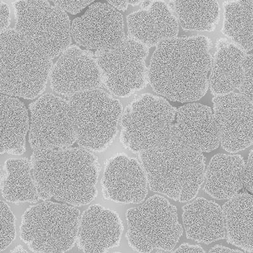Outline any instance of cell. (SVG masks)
<instances>
[{
  "mask_svg": "<svg viewBox=\"0 0 253 253\" xmlns=\"http://www.w3.org/2000/svg\"><path fill=\"white\" fill-rule=\"evenodd\" d=\"M101 184L106 200L122 204H139L148 194V180L141 162L125 153L106 162Z\"/></svg>",
  "mask_w": 253,
  "mask_h": 253,
  "instance_id": "obj_15",
  "label": "cell"
},
{
  "mask_svg": "<svg viewBox=\"0 0 253 253\" xmlns=\"http://www.w3.org/2000/svg\"><path fill=\"white\" fill-rule=\"evenodd\" d=\"M176 111L162 97L150 94L137 97L122 115L121 143L138 154L159 145L173 134Z\"/></svg>",
  "mask_w": 253,
  "mask_h": 253,
  "instance_id": "obj_8",
  "label": "cell"
},
{
  "mask_svg": "<svg viewBox=\"0 0 253 253\" xmlns=\"http://www.w3.org/2000/svg\"><path fill=\"white\" fill-rule=\"evenodd\" d=\"M108 3L114 6L117 10L125 11L128 6H136L141 3L142 0H105Z\"/></svg>",
  "mask_w": 253,
  "mask_h": 253,
  "instance_id": "obj_32",
  "label": "cell"
},
{
  "mask_svg": "<svg viewBox=\"0 0 253 253\" xmlns=\"http://www.w3.org/2000/svg\"><path fill=\"white\" fill-rule=\"evenodd\" d=\"M128 245L135 252H170L183 233L177 210L166 198L154 195L126 213Z\"/></svg>",
  "mask_w": 253,
  "mask_h": 253,
  "instance_id": "obj_7",
  "label": "cell"
},
{
  "mask_svg": "<svg viewBox=\"0 0 253 253\" xmlns=\"http://www.w3.org/2000/svg\"><path fill=\"white\" fill-rule=\"evenodd\" d=\"M253 0H229L223 3L222 33L246 52L253 47Z\"/></svg>",
  "mask_w": 253,
  "mask_h": 253,
  "instance_id": "obj_26",
  "label": "cell"
},
{
  "mask_svg": "<svg viewBox=\"0 0 253 253\" xmlns=\"http://www.w3.org/2000/svg\"><path fill=\"white\" fill-rule=\"evenodd\" d=\"M253 150L250 151L247 161L245 162V166L242 173V183L243 186L251 194L253 193Z\"/></svg>",
  "mask_w": 253,
  "mask_h": 253,
  "instance_id": "obj_30",
  "label": "cell"
},
{
  "mask_svg": "<svg viewBox=\"0 0 253 253\" xmlns=\"http://www.w3.org/2000/svg\"><path fill=\"white\" fill-rule=\"evenodd\" d=\"M15 237V215L10 207L0 200V252L6 249Z\"/></svg>",
  "mask_w": 253,
  "mask_h": 253,
  "instance_id": "obj_27",
  "label": "cell"
},
{
  "mask_svg": "<svg viewBox=\"0 0 253 253\" xmlns=\"http://www.w3.org/2000/svg\"><path fill=\"white\" fill-rule=\"evenodd\" d=\"M169 6L184 30L213 31L220 20L217 0H170Z\"/></svg>",
  "mask_w": 253,
  "mask_h": 253,
  "instance_id": "obj_25",
  "label": "cell"
},
{
  "mask_svg": "<svg viewBox=\"0 0 253 253\" xmlns=\"http://www.w3.org/2000/svg\"><path fill=\"white\" fill-rule=\"evenodd\" d=\"M253 55H246L243 62V73L238 87L240 94L253 102Z\"/></svg>",
  "mask_w": 253,
  "mask_h": 253,
  "instance_id": "obj_28",
  "label": "cell"
},
{
  "mask_svg": "<svg viewBox=\"0 0 253 253\" xmlns=\"http://www.w3.org/2000/svg\"><path fill=\"white\" fill-rule=\"evenodd\" d=\"M253 198L252 194L237 193L223 205L228 243L246 253L253 252Z\"/></svg>",
  "mask_w": 253,
  "mask_h": 253,
  "instance_id": "obj_23",
  "label": "cell"
},
{
  "mask_svg": "<svg viewBox=\"0 0 253 253\" xmlns=\"http://www.w3.org/2000/svg\"><path fill=\"white\" fill-rule=\"evenodd\" d=\"M29 141L32 149L67 148L76 142L69 101L55 94L42 95L29 105Z\"/></svg>",
  "mask_w": 253,
  "mask_h": 253,
  "instance_id": "obj_11",
  "label": "cell"
},
{
  "mask_svg": "<svg viewBox=\"0 0 253 253\" xmlns=\"http://www.w3.org/2000/svg\"><path fill=\"white\" fill-rule=\"evenodd\" d=\"M126 23L128 36L149 48L178 35L177 20L164 0H153L147 7L130 13Z\"/></svg>",
  "mask_w": 253,
  "mask_h": 253,
  "instance_id": "obj_18",
  "label": "cell"
},
{
  "mask_svg": "<svg viewBox=\"0 0 253 253\" xmlns=\"http://www.w3.org/2000/svg\"><path fill=\"white\" fill-rule=\"evenodd\" d=\"M210 253H243L239 250H234L232 248L225 247L221 245H215L209 251Z\"/></svg>",
  "mask_w": 253,
  "mask_h": 253,
  "instance_id": "obj_34",
  "label": "cell"
},
{
  "mask_svg": "<svg viewBox=\"0 0 253 253\" xmlns=\"http://www.w3.org/2000/svg\"><path fill=\"white\" fill-rule=\"evenodd\" d=\"M29 126L24 104L16 97L0 94V155L24 154Z\"/></svg>",
  "mask_w": 253,
  "mask_h": 253,
  "instance_id": "obj_21",
  "label": "cell"
},
{
  "mask_svg": "<svg viewBox=\"0 0 253 253\" xmlns=\"http://www.w3.org/2000/svg\"><path fill=\"white\" fill-rule=\"evenodd\" d=\"M173 253H205L202 246L199 245H191L184 243L180 245L177 250L172 251Z\"/></svg>",
  "mask_w": 253,
  "mask_h": 253,
  "instance_id": "obj_33",
  "label": "cell"
},
{
  "mask_svg": "<svg viewBox=\"0 0 253 253\" xmlns=\"http://www.w3.org/2000/svg\"><path fill=\"white\" fill-rule=\"evenodd\" d=\"M12 253H24L27 252V251L24 249L21 245L16 246V247L12 251Z\"/></svg>",
  "mask_w": 253,
  "mask_h": 253,
  "instance_id": "obj_35",
  "label": "cell"
},
{
  "mask_svg": "<svg viewBox=\"0 0 253 253\" xmlns=\"http://www.w3.org/2000/svg\"><path fill=\"white\" fill-rule=\"evenodd\" d=\"M123 231L117 212L92 205L80 216L76 244L84 253L107 252L119 245Z\"/></svg>",
  "mask_w": 253,
  "mask_h": 253,
  "instance_id": "obj_16",
  "label": "cell"
},
{
  "mask_svg": "<svg viewBox=\"0 0 253 253\" xmlns=\"http://www.w3.org/2000/svg\"><path fill=\"white\" fill-rule=\"evenodd\" d=\"M183 224L187 238L209 244L226 237L224 216L217 203L198 198L183 207Z\"/></svg>",
  "mask_w": 253,
  "mask_h": 253,
  "instance_id": "obj_19",
  "label": "cell"
},
{
  "mask_svg": "<svg viewBox=\"0 0 253 253\" xmlns=\"http://www.w3.org/2000/svg\"><path fill=\"white\" fill-rule=\"evenodd\" d=\"M49 79L56 94L67 97L99 89L103 84L94 54L76 45L68 47L60 54L51 67Z\"/></svg>",
  "mask_w": 253,
  "mask_h": 253,
  "instance_id": "obj_12",
  "label": "cell"
},
{
  "mask_svg": "<svg viewBox=\"0 0 253 253\" xmlns=\"http://www.w3.org/2000/svg\"><path fill=\"white\" fill-rule=\"evenodd\" d=\"M80 216L76 207L44 201L25 211L20 239L33 252H68L76 243Z\"/></svg>",
  "mask_w": 253,
  "mask_h": 253,
  "instance_id": "obj_6",
  "label": "cell"
},
{
  "mask_svg": "<svg viewBox=\"0 0 253 253\" xmlns=\"http://www.w3.org/2000/svg\"><path fill=\"white\" fill-rule=\"evenodd\" d=\"M52 59L15 29L0 33V94L37 98L46 89Z\"/></svg>",
  "mask_w": 253,
  "mask_h": 253,
  "instance_id": "obj_4",
  "label": "cell"
},
{
  "mask_svg": "<svg viewBox=\"0 0 253 253\" xmlns=\"http://www.w3.org/2000/svg\"><path fill=\"white\" fill-rule=\"evenodd\" d=\"M68 101L78 145L92 153L107 150L118 132L120 101L99 88L72 95Z\"/></svg>",
  "mask_w": 253,
  "mask_h": 253,
  "instance_id": "obj_5",
  "label": "cell"
},
{
  "mask_svg": "<svg viewBox=\"0 0 253 253\" xmlns=\"http://www.w3.org/2000/svg\"><path fill=\"white\" fill-rule=\"evenodd\" d=\"M71 33L76 43L85 48L110 49L126 37L123 16L110 4L95 3L73 20Z\"/></svg>",
  "mask_w": 253,
  "mask_h": 253,
  "instance_id": "obj_14",
  "label": "cell"
},
{
  "mask_svg": "<svg viewBox=\"0 0 253 253\" xmlns=\"http://www.w3.org/2000/svg\"><path fill=\"white\" fill-rule=\"evenodd\" d=\"M151 191L175 202H189L204 182L206 158L173 134L154 148L139 153Z\"/></svg>",
  "mask_w": 253,
  "mask_h": 253,
  "instance_id": "obj_3",
  "label": "cell"
},
{
  "mask_svg": "<svg viewBox=\"0 0 253 253\" xmlns=\"http://www.w3.org/2000/svg\"><path fill=\"white\" fill-rule=\"evenodd\" d=\"M246 55V52L234 42L222 38L217 41L209 79L212 94H229L238 89Z\"/></svg>",
  "mask_w": 253,
  "mask_h": 253,
  "instance_id": "obj_20",
  "label": "cell"
},
{
  "mask_svg": "<svg viewBox=\"0 0 253 253\" xmlns=\"http://www.w3.org/2000/svg\"><path fill=\"white\" fill-rule=\"evenodd\" d=\"M0 172H1V168H0Z\"/></svg>",
  "mask_w": 253,
  "mask_h": 253,
  "instance_id": "obj_36",
  "label": "cell"
},
{
  "mask_svg": "<svg viewBox=\"0 0 253 253\" xmlns=\"http://www.w3.org/2000/svg\"><path fill=\"white\" fill-rule=\"evenodd\" d=\"M211 40L204 36L175 38L157 46L148 67L149 83L174 102L200 100L209 89Z\"/></svg>",
  "mask_w": 253,
  "mask_h": 253,
  "instance_id": "obj_1",
  "label": "cell"
},
{
  "mask_svg": "<svg viewBox=\"0 0 253 253\" xmlns=\"http://www.w3.org/2000/svg\"><path fill=\"white\" fill-rule=\"evenodd\" d=\"M0 189L9 203H36L42 200L28 158H10L4 162L0 172Z\"/></svg>",
  "mask_w": 253,
  "mask_h": 253,
  "instance_id": "obj_24",
  "label": "cell"
},
{
  "mask_svg": "<svg viewBox=\"0 0 253 253\" xmlns=\"http://www.w3.org/2000/svg\"><path fill=\"white\" fill-rule=\"evenodd\" d=\"M10 20V8L3 0H0V33L7 29Z\"/></svg>",
  "mask_w": 253,
  "mask_h": 253,
  "instance_id": "obj_31",
  "label": "cell"
},
{
  "mask_svg": "<svg viewBox=\"0 0 253 253\" xmlns=\"http://www.w3.org/2000/svg\"><path fill=\"white\" fill-rule=\"evenodd\" d=\"M13 7L15 30L51 59L71 46V20L62 9L47 0H17Z\"/></svg>",
  "mask_w": 253,
  "mask_h": 253,
  "instance_id": "obj_9",
  "label": "cell"
},
{
  "mask_svg": "<svg viewBox=\"0 0 253 253\" xmlns=\"http://www.w3.org/2000/svg\"><path fill=\"white\" fill-rule=\"evenodd\" d=\"M213 114L223 150L236 153L253 142V102L240 93L217 95L213 99Z\"/></svg>",
  "mask_w": 253,
  "mask_h": 253,
  "instance_id": "obj_13",
  "label": "cell"
},
{
  "mask_svg": "<svg viewBox=\"0 0 253 253\" xmlns=\"http://www.w3.org/2000/svg\"><path fill=\"white\" fill-rule=\"evenodd\" d=\"M53 2L58 7L62 9L65 12L76 15L86 8L95 0H47Z\"/></svg>",
  "mask_w": 253,
  "mask_h": 253,
  "instance_id": "obj_29",
  "label": "cell"
},
{
  "mask_svg": "<svg viewBox=\"0 0 253 253\" xmlns=\"http://www.w3.org/2000/svg\"><path fill=\"white\" fill-rule=\"evenodd\" d=\"M150 48L129 36L112 48L94 54L103 84L111 94L126 98L149 83L146 59Z\"/></svg>",
  "mask_w": 253,
  "mask_h": 253,
  "instance_id": "obj_10",
  "label": "cell"
},
{
  "mask_svg": "<svg viewBox=\"0 0 253 253\" xmlns=\"http://www.w3.org/2000/svg\"><path fill=\"white\" fill-rule=\"evenodd\" d=\"M244 166L245 161L240 155H214L205 171L204 191L218 200L233 197L243 187Z\"/></svg>",
  "mask_w": 253,
  "mask_h": 253,
  "instance_id": "obj_22",
  "label": "cell"
},
{
  "mask_svg": "<svg viewBox=\"0 0 253 253\" xmlns=\"http://www.w3.org/2000/svg\"><path fill=\"white\" fill-rule=\"evenodd\" d=\"M30 161L41 200L54 198L79 207L89 205L98 195L101 169L91 151L80 146L36 150Z\"/></svg>",
  "mask_w": 253,
  "mask_h": 253,
  "instance_id": "obj_2",
  "label": "cell"
},
{
  "mask_svg": "<svg viewBox=\"0 0 253 253\" xmlns=\"http://www.w3.org/2000/svg\"><path fill=\"white\" fill-rule=\"evenodd\" d=\"M173 131L183 144L199 152H211L220 144L213 110L200 103H189L177 109Z\"/></svg>",
  "mask_w": 253,
  "mask_h": 253,
  "instance_id": "obj_17",
  "label": "cell"
}]
</instances>
